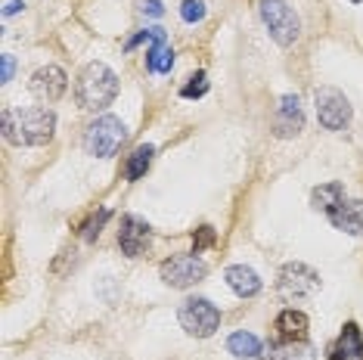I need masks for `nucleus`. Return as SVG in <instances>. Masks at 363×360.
Returning a JSON list of instances; mask_svg holds the SVG:
<instances>
[{"mask_svg": "<svg viewBox=\"0 0 363 360\" xmlns=\"http://www.w3.org/2000/svg\"><path fill=\"white\" fill-rule=\"evenodd\" d=\"M274 330H277V339L283 342H308V314L295 308L279 310Z\"/></svg>", "mask_w": 363, "mask_h": 360, "instance_id": "15", "label": "nucleus"}, {"mask_svg": "<svg viewBox=\"0 0 363 360\" xmlns=\"http://www.w3.org/2000/svg\"><path fill=\"white\" fill-rule=\"evenodd\" d=\"M313 106H317V118L326 130H348L354 109L348 103V96L342 94L338 87H317L313 90Z\"/></svg>", "mask_w": 363, "mask_h": 360, "instance_id": "7", "label": "nucleus"}, {"mask_svg": "<svg viewBox=\"0 0 363 360\" xmlns=\"http://www.w3.org/2000/svg\"><path fill=\"white\" fill-rule=\"evenodd\" d=\"M152 155H155V146H137L134 152L128 155V165H125V177L128 180H140L150 171V165H152Z\"/></svg>", "mask_w": 363, "mask_h": 360, "instance_id": "20", "label": "nucleus"}, {"mask_svg": "<svg viewBox=\"0 0 363 360\" xmlns=\"http://www.w3.org/2000/svg\"><path fill=\"white\" fill-rule=\"evenodd\" d=\"M56 112L50 106H31V109H4V140L13 146H44L53 140Z\"/></svg>", "mask_w": 363, "mask_h": 360, "instance_id": "1", "label": "nucleus"}, {"mask_svg": "<svg viewBox=\"0 0 363 360\" xmlns=\"http://www.w3.org/2000/svg\"><path fill=\"white\" fill-rule=\"evenodd\" d=\"M267 357L270 360H317V354H313V348L308 342H283V339L270 342Z\"/></svg>", "mask_w": 363, "mask_h": 360, "instance_id": "18", "label": "nucleus"}, {"mask_svg": "<svg viewBox=\"0 0 363 360\" xmlns=\"http://www.w3.org/2000/svg\"><path fill=\"white\" fill-rule=\"evenodd\" d=\"M146 35H150L146 72H150V75H164V72H171V69H174V50H171V44H168V35H164V28L152 26V28H146Z\"/></svg>", "mask_w": 363, "mask_h": 360, "instance_id": "12", "label": "nucleus"}, {"mask_svg": "<svg viewBox=\"0 0 363 360\" xmlns=\"http://www.w3.org/2000/svg\"><path fill=\"white\" fill-rule=\"evenodd\" d=\"M137 13L146 16V19H162L164 6H162V0H137Z\"/></svg>", "mask_w": 363, "mask_h": 360, "instance_id": "25", "label": "nucleus"}, {"mask_svg": "<svg viewBox=\"0 0 363 360\" xmlns=\"http://www.w3.org/2000/svg\"><path fill=\"white\" fill-rule=\"evenodd\" d=\"M345 202V186L338 184V180H333V184H320L313 186L311 193V206L313 211H323V215H333V211Z\"/></svg>", "mask_w": 363, "mask_h": 360, "instance_id": "17", "label": "nucleus"}, {"mask_svg": "<svg viewBox=\"0 0 363 360\" xmlns=\"http://www.w3.org/2000/svg\"><path fill=\"white\" fill-rule=\"evenodd\" d=\"M128 140V125L115 116H100L84 130V152L94 159H112Z\"/></svg>", "mask_w": 363, "mask_h": 360, "instance_id": "3", "label": "nucleus"}, {"mask_svg": "<svg viewBox=\"0 0 363 360\" xmlns=\"http://www.w3.org/2000/svg\"><path fill=\"white\" fill-rule=\"evenodd\" d=\"M109 218H112V211H109V208H100V215H94V218H90L87 224H84V240L94 242L96 236L103 233V227H106V220H109Z\"/></svg>", "mask_w": 363, "mask_h": 360, "instance_id": "23", "label": "nucleus"}, {"mask_svg": "<svg viewBox=\"0 0 363 360\" xmlns=\"http://www.w3.org/2000/svg\"><path fill=\"white\" fill-rule=\"evenodd\" d=\"M152 245V230L146 220H140L137 215H125L118 227V249L128 258H143Z\"/></svg>", "mask_w": 363, "mask_h": 360, "instance_id": "9", "label": "nucleus"}, {"mask_svg": "<svg viewBox=\"0 0 363 360\" xmlns=\"http://www.w3.org/2000/svg\"><path fill=\"white\" fill-rule=\"evenodd\" d=\"M19 10H26V0H13V4L4 10V16H13V13H19Z\"/></svg>", "mask_w": 363, "mask_h": 360, "instance_id": "27", "label": "nucleus"}, {"mask_svg": "<svg viewBox=\"0 0 363 360\" xmlns=\"http://www.w3.org/2000/svg\"><path fill=\"white\" fill-rule=\"evenodd\" d=\"M205 0H184L180 4V19L189 22V26H196V22H202L205 19Z\"/></svg>", "mask_w": 363, "mask_h": 360, "instance_id": "22", "label": "nucleus"}, {"mask_svg": "<svg viewBox=\"0 0 363 360\" xmlns=\"http://www.w3.org/2000/svg\"><path fill=\"white\" fill-rule=\"evenodd\" d=\"M28 87L40 103H56L69 90V75H65L60 65H40L35 75H31Z\"/></svg>", "mask_w": 363, "mask_h": 360, "instance_id": "10", "label": "nucleus"}, {"mask_svg": "<svg viewBox=\"0 0 363 360\" xmlns=\"http://www.w3.org/2000/svg\"><path fill=\"white\" fill-rule=\"evenodd\" d=\"M224 280H227V286L236 292L239 298H255V296H258V292L264 289L261 276L255 274L252 267H245V264H233V267H227Z\"/></svg>", "mask_w": 363, "mask_h": 360, "instance_id": "16", "label": "nucleus"}, {"mask_svg": "<svg viewBox=\"0 0 363 360\" xmlns=\"http://www.w3.org/2000/svg\"><path fill=\"white\" fill-rule=\"evenodd\" d=\"M177 320L184 326V332L193 335V339H211L220 330V310L208 298H186L177 308Z\"/></svg>", "mask_w": 363, "mask_h": 360, "instance_id": "6", "label": "nucleus"}, {"mask_svg": "<svg viewBox=\"0 0 363 360\" xmlns=\"http://www.w3.org/2000/svg\"><path fill=\"white\" fill-rule=\"evenodd\" d=\"M118 96V75L106 62H87L75 81V100L84 112H103Z\"/></svg>", "mask_w": 363, "mask_h": 360, "instance_id": "2", "label": "nucleus"}, {"mask_svg": "<svg viewBox=\"0 0 363 360\" xmlns=\"http://www.w3.org/2000/svg\"><path fill=\"white\" fill-rule=\"evenodd\" d=\"M252 360H270V357H267V354H264V357H261V354H258V357H252Z\"/></svg>", "mask_w": 363, "mask_h": 360, "instance_id": "28", "label": "nucleus"}, {"mask_svg": "<svg viewBox=\"0 0 363 360\" xmlns=\"http://www.w3.org/2000/svg\"><path fill=\"white\" fill-rule=\"evenodd\" d=\"M0 60H4V72H0V81H13V72H16V60H13V53H4L0 56Z\"/></svg>", "mask_w": 363, "mask_h": 360, "instance_id": "26", "label": "nucleus"}, {"mask_svg": "<svg viewBox=\"0 0 363 360\" xmlns=\"http://www.w3.org/2000/svg\"><path fill=\"white\" fill-rule=\"evenodd\" d=\"M335 230L348 236H363V199H345L333 215H326Z\"/></svg>", "mask_w": 363, "mask_h": 360, "instance_id": "13", "label": "nucleus"}, {"mask_svg": "<svg viewBox=\"0 0 363 360\" xmlns=\"http://www.w3.org/2000/svg\"><path fill=\"white\" fill-rule=\"evenodd\" d=\"M351 4H363V0H351Z\"/></svg>", "mask_w": 363, "mask_h": 360, "instance_id": "29", "label": "nucleus"}, {"mask_svg": "<svg viewBox=\"0 0 363 360\" xmlns=\"http://www.w3.org/2000/svg\"><path fill=\"white\" fill-rule=\"evenodd\" d=\"M208 245H214V227L202 224L199 230L193 233V255H199L202 249H208Z\"/></svg>", "mask_w": 363, "mask_h": 360, "instance_id": "24", "label": "nucleus"}, {"mask_svg": "<svg viewBox=\"0 0 363 360\" xmlns=\"http://www.w3.org/2000/svg\"><path fill=\"white\" fill-rule=\"evenodd\" d=\"M329 360H363V332L357 323H345L342 335L329 345Z\"/></svg>", "mask_w": 363, "mask_h": 360, "instance_id": "14", "label": "nucleus"}, {"mask_svg": "<svg viewBox=\"0 0 363 360\" xmlns=\"http://www.w3.org/2000/svg\"><path fill=\"white\" fill-rule=\"evenodd\" d=\"M205 94H208V78H205V72H196V75L189 78V84L180 87V96H184V100H199Z\"/></svg>", "mask_w": 363, "mask_h": 360, "instance_id": "21", "label": "nucleus"}, {"mask_svg": "<svg viewBox=\"0 0 363 360\" xmlns=\"http://www.w3.org/2000/svg\"><path fill=\"white\" fill-rule=\"evenodd\" d=\"M227 351L233 357H239V360H252V357L261 354V339L258 335H252V332H245V330H239V332H233L227 339Z\"/></svg>", "mask_w": 363, "mask_h": 360, "instance_id": "19", "label": "nucleus"}, {"mask_svg": "<svg viewBox=\"0 0 363 360\" xmlns=\"http://www.w3.org/2000/svg\"><path fill=\"white\" fill-rule=\"evenodd\" d=\"M304 130V109L295 94H283L279 96V106L274 112V134L279 140H289V137H298Z\"/></svg>", "mask_w": 363, "mask_h": 360, "instance_id": "11", "label": "nucleus"}, {"mask_svg": "<svg viewBox=\"0 0 363 360\" xmlns=\"http://www.w3.org/2000/svg\"><path fill=\"white\" fill-rule=\"evenodd\" d=\"M261 22L267 28V35L277 40L279 47H292L301 38V19L286 0H261L258 4Z\"/></svg>", "mask_w": 363, "mask_h": 360, "instance_id": "4", "label": "nucleus"}, {"mask_svg": "<svg viewBox=\"0 0 363 360\" xmlns=\"http://www.w3.org/2000/svg\"><path fill=\"white\" fill-rule=\"evenodd\" d=\"M320 289V274L311 264H301V261H289V264L279 267L277 276V292L283 301H304L311 296H317Z\"/></svg>", "mask_w": 363, "mask_h": 360, "instance_id": "5", "label": "nucleus"}, {"mask_svg": "<svg viewBox=\"0 0 363 360\" xmlns=\"http://www.w3.org/2000/svg\"><path fill=\"white\" fill-rule=\"evenodd\" d=\"M159 276L171 289H189L208 276V264L199 255H171L168 261H162Z\"/></svg>", "mask_w": 363, "mask_h": 360, "instance_id": "8", "label": "nucleus"}]
</instances>
